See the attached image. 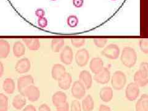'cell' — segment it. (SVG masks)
Segmentation results:
<instances>
[{
    "instance_id": "4316f807",
    "label": "cell",
    "mask_w": 148,
    "mask_h": 111,
    "mask_svg": "<svg viewBox=\"0 0 148 111\" xmlns=\"http://www.w3.org/2000/svg\"><path fill=\"white\" fill-rule=\"evenodd\" d=\"M148 95L144 94L141 95L140 98L139 99L135 105L136 111H145V101L147 98Z\"/></svg>"
},
{
    "instance_id": "4fadbf2b",
    "label": "cell",
    "mask_w": 148,
    "mask_h": 111,
    "mask_svg": "<svg viewBox=\"0 0 148 111\" xmlns=\"http://www.w3.org/2000/svg\"><path fill=\"white\" fill-rule=\"evenodd\" d=\"M79 80L85 85L86 90L91 88L92 85V77L89 71L86 70L81 71L79 74Z\"/></svg>"
},
{
    "instance_id": "ee69618b",
    "label": "cell",
    "mask_w": 148,
    "mask_h": 111,
    "mask_svg": "<svg viewBox=\"0 0 148 111\" xmlns=\"http://www.w3.org/2000/svg\"><path fill=\"white\" fill-rule=\"evenodd\" d=\"M114 1H115V0H114Z\"/></svg>"
},
{
    "instance_id": "7bdbcfd3",
    "label": "cell",
    "mask_w": 148,
    "mask_h": 111,
    "mask_svg": "<svg viewBox=\"0 0 148 111\" xmlns=\"http://www.w3.org/2000/svg\"><path fill=\"white\" fill-rule=\"evenodd\" d=\"M51 1H56V0H51Z\"/></svg>"
},
{
    "instance_id": "e575fe53",
    "label": "cell",
    "mask_w": 148,
    "mask_h": 111,
    "mask_svg": "<svg viewBox=\"0 0 148 111\" xmlns=\"http://www.w3.org/2000/svg\"><path fill=\"white\" fill-rule=\"evenodd\" d=\"M56 108V111H69V110L71 109V108H69V104L67 103V101L66 103L58 106Z\"/></svg>"
},
{
    "instance_id": "44dd1931",
    "label": "cell",
    "mask_w": 148,
    "mask_h": 111,
    "mask_svg": "<svg viewBox=\"0 0 148 111\" xmlns=\"http://www.w3.org/2000/svg\"><path fill=\"white\" fill-rule=\"evenodd\" d=\"M82 107L83 111H92L95 108L93 98L90 95H86L82 102Z\"/></svg>"
},
{
    "instance_id": "484cf974",
    "label": "cell",
    "mask_w": 148,
    "mask_h": 111,
    "mask_svg": "<svg viewBox=\"0 0 148 111\" xmlns=\"http://www.w3.org/2000/svg\"><path fill=\"white\" fill-rule=\"evenodd\" d=\"M9 100L6 95L3 93L0 94V111H8Z\"/></svg>"
},
{
    "instance_id": "60d3db41",
    "label": "cell",
    "mask_w": 148,
    "mask_h": 111,
    "mask_svg": "<svg viewBox=\"0 0 148 111\" xmlns=\"http://www.w3.org/2000/svg\"><path fill=\"white\" fill-rule=\"evenodd\" d=\"M4 73V66L1 62H0V77H2Z\"/></svg>"
},
{
    "instance_id": "6da1fadb",
    "label": "cell",
    "mask_w": 148,
    "mask_h": 111,
    "mask_svg": "<svg viewBox=\"0 0 148 111\" xmlns=\"http://www.w3.org/2000/svg\"><path fill=\"white\" fill-rule=\"evenodd\" d=\"M137 54L135 49L132 47L124 48L120 56V61L125 66L128 68L133 67L137 61Z\"/></svg>"
},
{
    "instance_id": "b9f144b4",
    "label": "cell",
    "mask_w": 148,
    "mask_h": 111,
    "mask_svg": "<svg viewBox=\"0 0 148 111\" xmlns=\"http://www.w3.org/2000/svg\"><path fill=\"white\" fill-rule=\"evenodd\" d=\"M145 110L148 111V97L145 101Z\"/></svg>"
},
{
    "instance_id": "d6a6232c",
    "label": "cell",
    "mask_w": 148,
    "mask_h": 111,
    "mask_svg": "<svg viewBox=\"0 0 148 111\" xmlns=\"http://www.w3.org/2000/svg\"><path fill=\"white\" fill-rule=\"evenodd\" d=\"M108 42V40L106 38H95L93 40V43L96 46L99 48H104Z\"/></svg>"
},
{
    "instance_id": "9a60e30c",
    "label": "cell",
    "mask_w": 148,
    "mask_h": 111,
    "mask_svg": "<svg viewBox=\"0 0 148 111\" xmlns=\"http://www.w3.org/2000/svg\"><path fill=\"white\" fill-rule=\"evenodd\" d=\"M67 96L62 91H56L52 96V103L56 108L67 102Z\"/></svg>"
},
{
    "instance_id": "7402d4cb",
    "label": "cell",
    "mask_w": 148,
    "mask_h": 111,
    "mask_svg": "<svg viewBox=\"0 0 148 111\" xmlns=\"http://www.w3.org/2000/svg\"><path fill=\"white\" fill-rule=\"evenodd\" d=\"M10 51L11 46L8 41L3 39L0 40V58H6L10 53Z\"/></svg>"
},
{
    "instance_id": "d4e9b609",
    "label": "cell",
    "mask_w": 148,
    "mask_h": 111,
    "mask_svg": "<svg viewBox=\"0 0 148 111\" xmlns=\"http://www.w3.org/2000/svg\"><path fill=\"white\" fill-rule=\"evenodd\" d=\"M134 82L140 87L145 86L148 84V78H146L141 75L139 71H137L134 75Z\"/></svg>"
},
{
    "instance_id": "83f0119b",
    "label": "cell",
    "mask_w": 148,
    "mask_h": 111,
    "mask_svg": "<svg viewBox=\"0 0 148 111\" xmlns=\"http://www.w3.org/2000/svg\"><path fill=\"white\" fill-rule=\"evenodd\" d=\"M78 18L76 16H70L67 17V24L68 26L71 28H75L78 24Z\"/></svg>"
},
{
    "instance_id": "277c9868",
    "label": "cell",
    "mask_w": 148,
    "mask_h": 111,
    "mask_svg": "<svg viewBox=\"0 0 148 111\" xmlns=\"http://www.w3.org/2000/svg\"><path fill=\"white\" fill-rule=\"evenodd\" d=\"M86 87L80 80L74 82L71 87L72 95L77 99H81L84 98L86 95Z\"/></svg>"
},
{
    "instance_id": "8fae6325",
    "label": "cell",
    "mask_w": 148,
    "mask_h": 111,
    "mask_svg": "<svg viewBox=\"0 0 148 111\" xmlns=\"http://www.w3.org/2000/svg\"><path fill=\"white\" fill-rule=\"evenodd\" d=\"M24 96L31 102L37 101L41 96V92L39 88L35 85H33L30 86L26 90Z\"/></svg>"
},
{
    "instance_id": "7c38bea8",
    "label": "cell",
    "mask_w": 148,
    "mask_h": 111,
    "mask_svg": "<svg viewBox=\"0 0 148 111\" xmlns=\"http://www.w3.org/2000/svg\"><path fill=\"white\" fill-rule=\"evenodd\" d=\"M58 86L62 90H68L72 86V77L71 73L66 72L58 80Z\"/></svg>"
},
{
    "instance_id": "d590c367",
    "label": "cell",
    "mask_w": 148,
    "mask_h": 111,
    "mask_svg": "<svg viewBox=\"0 0 148 111\" xmlns=\"http://www.w3.org/2000/svg\"><path fill=\"white\" fill-rule=\"evenodd\" d=\"M35 16L38 17V18H41V17H44L45 16V11L44 9L39 8L37 9L35 11Z\"/></svg>"
},
{
    "instance_id": "52a82bcc",
    "label": "cell",
    "mask_w": 148,
    "mask_h": 111,
    "mask_svg": "<svg viewBox=\"0 0 148 111\" xmlns=\"http://www.w3.org/2000/svg\"><path fill=\"white\" fill-rule=\"evenodd\" d=\"M140 86L135 82L130 83L125 89V96L130 101H135L140 95Z\"/></svg>"
},
{
    "instance_id": "5bb4252c",
    "label": "cell",
    "mask_w": 148,
    "mask_h": 111,
    "mask_svg": "<svg viewBox=\"0 0 148 111\" xmlns=\"http://www.w3.org/2000/svg\"><path fill=\"white\" fill-rule=\"evenodd\" d=\"M89 66L90 71L95 74L99 72L104 68L103 59L98 57L92 58L90 61Z\"/></svg>"
},
{
    "instance_id": "1f68e13d",
    "label": "cell",
    "mask_w": 148,
    "mask_h": 111,
    "mask_svg": "<svg viewBox=\"0 0 148 111\" xmlns=\"http://www.w3.org/2000/svg\"><path fill=\"white\" fill-rule=\"evenodd\" d=\"M71 111H82V104L78 100H73L71 105Z\"/></svg>"
},
{
    "instance_id": "ac0fdd59",
    "label": "cell",
    "mask_w": 148,
    "mask_h": 111,
    "mask_svg": "<svg viewBox=\"0 0 148 111\" xmlns=\"http://www.w3.org/2000/svg\"><path fill=\"white\" fill-rule=\"evenodd\" d=\"M66 67L63 65L60 64H56L53 65L51 69V76L55 80H58L64 73L66 72Z\"/></svg>"
},
{
    "instance_id": "ffe728a7",
    "label": "cell",
    "mask_w": 148,
    "mask_h": 111,
    "mask_svg": "<svg viewBox=\"0 0 148 111\" xmlns=\"http://www.w3.org/2000/svg\"><path fill=\"white\" fill-rule=\"evenodd\" d=\"M12 51L14 56L16 58H20L24 56L25 53V46L21 41H17L14 43L12 47Z\"/></svg>"
},
{
    "instance_id": "8d00e7d4",
    "label": "cell",
    "mask_w": 148,
    "mask_h": 111,
    "mask_svg": "<svg viewBox=\"0 0 148 111\" xmlns=\"http://www.w3.org/2000/svg\"><path fill=\"white\" fill-rule=\"evenodd\" d=\"M73 5L75 8H80L83 6L84 0H72Z\"/></svg>"
},
{
    "instance_id": "836d02e7",
    "label": "cell",
    "mask_w": 148,
    "mask_h": 111,
    "mask_svg": "<svg viewBox=\"0 0 148 111\" xmlns=\"http://www.w3.org/2000/svg\"><path fill=\"white\" fill-rule=\"evenodd\" d=\"M38 24L40 27L42 28V29H45L48 25V20L47 18L44 17L38 18Z\"/></svg>"
},
{
    "instance_id": "ab89813d",
    "label": "cell",
    "mask_w": 148,
    "mask_h": 111,
    "mask_svg": "<svg viewBox=\"0 0 148 111\" xmlns=\"http://www.w3.org/2000/svg\"><path fill=\"white\" fill-rule=\"evenodd\" d=\"M98 111H112V110H111L110 108L109 107V106L104 105V104H101L99 106Z\"/></svg>"
},
{
    "instance_id": "603a6c76",
    "label": "cell",
    "mask_w": 148,
    "mask_h": 111,
    "mask_svg": "<svg viewBox=\"0 0 148 111\" xmlns=\"http://www.w3.org/2000/svg\"><path fill=\"white\" fill-rule=\"evenodd\" d=\"M25 46L30 51H37L40 48L41 43L38 39L37 38H23Z\"/></svg>"
},
{
    "instance_id": "f35d334b",
    "label": "cell",
    "mask_w": 148,
    "mask_h": 111,
    "mask_svg": "<svg viewBox=\"0 0 148 111\" xmlns=\"http://www.w3.org/2000/svg\"><path fill=\"white\" fill-rule=\"evenodd\" d=\"M22 111H36V109L34 106L32 104H29L26 106L23 109Z\"/></svg>"
},
{
    "instance_id": "ba28073f",
    "label": "cell",
    "mask_w": 148,
    "mask_h": 111,
    "mask_svg": "<svg viewBox=\"0 0 148 111\" xmlns=\"http://www.w3.org/2000/svg\"><path fill=\"white\" fill-rule=\"evenodd\" d=\"M73 59V53L71 47L66 46L62 49L60 54V60L65 65H71Z\"/></svg>"
},
{
    "instance_id": "e0dca14e",
    "label": "cell",
    "mask_w": 148,
    "mask_h": 111,
    "mask_svg": "<svg viewBox=\"0 0 148 111\" xmlns=\"http://www.w3.org/2000/svg\"><path fill=\"white\" fill-rule=\"evenodd\" d=\"M27 103L26 97L21 94L17 95L14 97L12 104L16 110H21L25 108Z\"/></svg>"
},
{
    "instance_id": "2e32d148",
    "label": "cell",
    "mask_w": 148,
    "mask_h": 111,
    "mask_svg": "<svg viewBox=\"0 0 148 111\" xmlns=\"http://www.w3.org/2000/svg\"><path fill=\"white\" fill-rule=\"evenodd\" d=\"M114 96L113 90L110 86H104L99 91V97L105 103H109L112 99Z\"/></svg>"
},
{
    "instance_id": "30bf717a",
    "label": "cell",
    "mask_w": 148,
    "mask_h": 111,
    "mask_svg": "<svg viewBox=\"0 0 148 111\" xmlns=\"http://www.w3.org/2000/svg\"><path fill=\"white\" fill-rule=\"evenodd\" d=\"M110 79V72L107 68H104L101 71L95 73L94 75V80L101 85L107 84Z\"/></svg>"
},
{
    "instance_id": "4dcf8cb0",
    "label": "cell",
    "mask_w": 148,
    "mask_h": 111,
    "mask_svg": "<svg viewBox=\"0 0 148 111\" xmlns=\"http://www.w3.org/2000/svg\"><path fill=\"white\" fill-rule=\"evenodd\" d=\"M85 40L83 38H72L71 40L72 45L75 48H81L85 44Z\"/></svg>"
},
{
    "instance_id": "d6986e66",
    "label": "cell",
    "mask_w": 148,
    "mask_h": 111,
    "mask_svg": "<svg viewBox=\"0 0 148 111\" xmlns=\"http://www.w3.org/2000/svg\"><path fill=\"white\" fill-rule=\"evenodd\" d=\"M3 88L6 93L12 95L16 90V84L13 79L11 78H6L3 81Z\"/></svg>"
},
{
    "instance_id": "f1b7e54d",
    "label": "cell",
    "mask_w": 148,
    "mask_h": 111,
    "mask_svg": "<svg viewBox=\"0 0 148 111\" xmlns=\"http://www.w3.org/2000/svg\"><path fill=\"white\" fill-rule=\"evenodd\" d=\"M139 72L141 75L146 78H148V63L146 62H142L140 66Z\"/></svg>"
},
{
    "instance_id": "f546056e",
    "label": "cell",
    "mask_w": 148,
    "mask_h": 111,
    "mask_svg": "<svg viewBox=\"0 0 148 111\" xmlns=\"http://www.w3.org/2000/svg\"><path fill=\"white\" fill-rule=\"evenodd\" d=\"M139 45H140L141 51L143 53L148 54V38L141 39L139 42Z\"/></svg>"
},
{
    "instance_id": "3957f363",
    "label": "cell",
    "mask_w": 148,
    "mask_h": 111,
    "mask_svg": "<svg viewBox=\"0 0 148 111\" xmlns=\"http://www.w3.org/2000/svg\"><path fill=\"white\" fill-rule=\"evenodd\" d=\"M33 85H34V78L31 75H23L17 79V86L18 91L24 96L26 90L30 86Z\"/></svg>"
},
{
    "instance_id": "7a4b0ae2",
    "label": "cell",
    "mask_w": 148,
    "mask_h": 111,
    "mask_svg": "<svg viewBox=\"0 0 148 111\" xmlns=\"http://www.w3.org/2000/svg\"><path fill=\"white\" fill-rule=\"evenodd\" d=\"M127 83V77L123 72L115 71L111 78V85L115 90H122Z\"/></svg>"
},
{
    "instance_id": "74e56055",
    "label": "cell",
    "mask_w": 148,
    "mask_h": 111,
    "mask_svg": "<svg viewBox=\"0 0 148 111\" xmlns=\"http://www.w3.org/2000/svg\"><path fill=\"white\" fill-rule=\"evenodd\" d=\"M38 111H51V110L48 104H42L39 107Z\"/></svg>"
},
{
    "instance_id": "cb8c5ba5",
    "label": "cell",
    "mask_w": 148,
    "mask_h": 111,
    "mask_svg": "<svg viewBox=\"0 0 148 111\" xmlns=\"http://www.w3.org/2000/svg\"><path fill=\"white\" fill-rule=\"evenodd\" d=\"M65 41L62 38H54L51 41V47L52 51L54 53H59L62 50L64 46Z\"/></svg>"
},
{
    "instance_id": "8992f818",
    "label": "cell",
    "mask_w": 148,
    "mask_h": 111,
    "mask_svg": "<svg viewBox=\"0 0 148 111\" xmlns=\"http://www.w3.org/2000/svg\"><path fill=\"white\" fill-rule=\"evenodd\" d=\"M90 59V54L85 48L78 50L75 55V61L78 67L86 66Z\"/></svg>"
},
{
    "instance_id": "9c48e42d",
    "label": "cell",
    "mask_w": 148,
    "mask_h": 111,
    "mask_svg": "<svg viewBox=\"0 0 148 111\" xmlns=\"http://www.w3.org/2000/svg\"><path fill=\"white\" fill-rule=\"evenodd\" d=\"M30 68L31 62L30 60L27 58H24L18 60L15 66V70L18 73L24 74L29 72L30 70Z\"/></svg>"
},
{
    "instance_id": "5b68a950",
    "label": "cell",
    "mask_w": 148,
    "mask_h": 111,
    "mask_svg": "<svg viewBox=\"0 0 148 111\" xmlns=\"http://www.w3.org/2000/svg\"><path fill=\"white\" fill-rule=\"evenodd\" d=\"M120 53V48L117 45L110 44L106 46L104 49L102 51L101 54L108 59L115 60L119 58Z\"/></svg>"
}]
</instances>
